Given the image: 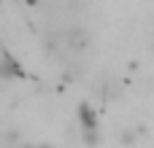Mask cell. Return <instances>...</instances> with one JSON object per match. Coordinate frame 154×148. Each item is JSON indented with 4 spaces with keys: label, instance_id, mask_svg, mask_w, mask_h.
Listing matches in <instances>:
<instances>
[{
    "label": "cell",
    "instance_id": "1",
    "mask_svg": "<svg viewBox=\"0 0 154 148\" xmlns=\"http://www.w3.org/2000/svg\"><path fill=\"white\" fill-rule=\"evenodd\" d=\"M79 124H81V138H84L87 148H95L97 143H100V127H97L95 111H92L87 102L79 105Z\"/></svg>",
    "mask_w": 154,
    "mask_h": 148
},
{
    "label": "cell",
    "instance_id": "2",
    "mask_svg": "<svg viewBox=\"0 0 154 148\" xmlns=\"http://www.w3.org/2000/svg\"><path fill=\"white\" fill-rule=\"evenodd\" d=\"M24 75V70H22V65L8 54V51H0V78H22Z\"/></svg>",
    "mask_w": 154,
    "mask_h": 148
},
{
    "label": "cell",
    "instance_id": "3",
    "mask_svg": "<svg viewBox=\"0 0 154 148\" xmlns=\"http://www.w3.org/2000/svg\"><path fill=\"white\" fill-rule=\"evenodd\" d=\"M65 43H68V49H73V51H84V49L89 46V35H87V30L73 27V30H68Z\"/></svg>",
    "mask_w": 154,
    "mask_h": 148
},
{
    "label": "cell",
    "instance_id": "4",
    "mask_svg": "<svg viewBox=\"0 0 154 148\" xmlns=\"http://www.w3.org/2000/svg\"><path fill=\"white\" fill-rule=\"evenodd\" d=\"M135 138H138V132H135V129H125V135H122V143H125V146H130Z\"/></svg>",
    "mask_w": 154,
    "mask_h": 148
},
{
    "label": "cell",
    "instance_id": "5",
    "mask_svg": "<svg viewBox=\"0 0 154 148\" xmlns=\"http://www.w3.org/2000/svg\"><path fill=\"white\" fill-rule=\"evenodd\" d=\"M30 5H35V0H30Z\"/></svg>",
    "mask_w": 154,
    "mask_h": 148
},
{
    "label": "cell",
    "instance_id": "6",
    "mask_svg": "<svg viewBox=\"0 0 154 148\" xmlns=\"http://www.w3.org/2000/svg\"><path fill=\"white\" fill-rule=\"evenodd\" d=\"M152 54H154V46H152Z\"/></svg>",
    "mask_w": 154,
    "mask_h": 148
}]
</instances>
